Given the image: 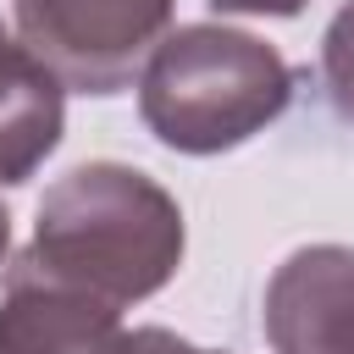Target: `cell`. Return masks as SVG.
Listing matches in <instances>:
<instances>
[{
  "label": "cell",
  "instance_id": "cell-1",
  "mask_svg": "<svg viewBox=\"0 0 354 354\" xmlns=\"http://www.w3.org/2000/svg\"><path fill=\"white\" fill-rule=\"evenodd\" d=\"M183 249V205L149 171L122 160H83L44 188L33 243L17 260L127 310L177 277Z\"/></svg>",
  "mask_w": 354,
  "mask_h": 354
},
{
  "label": "cell",
  "instance_id": "cell-2",
  "mask_svg": "<svg viewBox=\"0 0 354 354\" xmlns=\"http://www.w3.org/2000/svg\"><path fill=\"white\" fill-rule=\"evenodd\" d=\"M293 100V66L277 44L227 28H171L138 72V116L177 155H221L266 133Z\"/></svg>",
  "mask_w": 354,
  "mask_h": 354
},
{
  "label": "cell",
  "instance_id": "cell-3",
  "mask_svg": "<svg viewBox=\"0 0 354 354\" xmlns=\"http://www.w3.org/2000/svg\"><path fill=\"white\" fill-rule=\"evenodd\" d=\"M177 0H11L17 39L72 88L122 94L171 28Z\"/></svg>",
  "mask_w": 354,
  "mask_h": 354
},
{
  "label": "cell",
  "instance_id": "cell-4",
  "mask_svg": "<svg viewBox=\"0 0 354 354\" xmlns=\"http://www.w3.org/2000/svg\"><path fill=\"white\" fill-rule=\"evenodd\" d=\"M260 332L271 354H354V249H293L266 282Z\"/></svg>",
  "mask_w": 354,
  "mask_h": 354
},
{
  "label": "cell",
  "instance_id": "cell-5",
  "mask_svg": "<svg viewBox=\"0 0 354 354\" xmlns=\"http://www.w3.org/2000/svg\"><path fill=\"white\" fill-rule=\"evenodd\" d=\"M0 354H127V326L116 304L11 260L0 293Z\"/></svg>",
  "mask_w": 354,
  "mask_h": 354
},
{
  "label": "cell",
  "instance_id": "cell-6",
  "mask_svg": "<svg viewBox=\"0 0 354 354\" xmlns=\"http://www.w3.org/2000/svg\"><path fill=\"white\" fill-rule=\"evenodd\" d=\"M66 133V83L0 22V188L28 183Z\"/></svg>",
  "mask_w": 354,
  "mask_h": 354
},
{
  "label": "cell",
  "instance_id": "cell-7",
  "mask_svg": "<svg viewBox=\"0 0 354 354\" xmlns=\"http://www.w3.org/2000/svg\"><path fill=\"white\" fill-rule=\"evenodd\" d=\"M321 83L343 122H354V0L337 6V17L321 33Z\"/></svg>",
  "mask_w": 354,
  "mask_h": 354
},
{
  "label": "cell",
  "instance_id": "cell-8",
  "mask_svg": "<svg viewBox=\"0 0 354 354\" xmlns=\"http://www.w3.org/2000/svg\"><path fill=\"white\" fill-rule=\"evenodd\" d=\"M127 354H221V348H199V343L177 337L171 326H133L127 332Z\"/></svg>",
  "mask_w": 354,
  "mask_h": 354
},
{
  "label": "cell",
  "instance_id": "cell-9",
  "mask_svg": "<svg viewBox=\"0 0 354 354\" xmlns=\"http://www.w3.org/2000/svg\"><path fill=\"white\" fill-rule=\"evenodd\" d=\"M221 17H299L310 0H205Z\"/></svg>",
  "mask_w": 354,
  "mask_h": 354
},
{
  "label": "cell",
  "instance_id": "cell-10",
  "mask_svg": "<svg viewBox=\"0 0 354 354\" xmlns=\"http://www.w3.org/2000/svg\"><path fill=\"white\" fill-rule=\"evenodd\" d=\"M6 249H11V210L0 205V266H6Z\"/></svg>",
  "mask_w": 354,
  "mask_h": 354
}]
</instances>
